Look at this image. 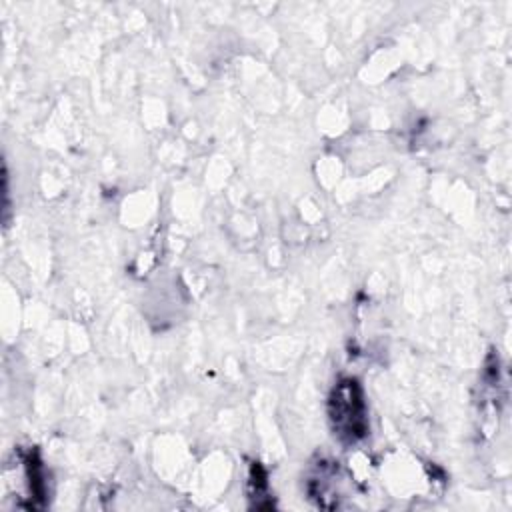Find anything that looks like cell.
<instances>
[{
	"label": "cell",
	"instance_id": "6da1fadb",
	"mask_svg": "<svg viewBox=\"0 0 512 512\" xmlns=\"http://www.w3.org/2000/svg\"><path fill=\"white\" fill-rule=\"evenodd\" d=\"M328 418L334 434L346 444H354L366 436V402L362 388L354 378H342L332 388L328 398Z\"/></svg>",
	"mask_w": 512,
	"mask_h": 512
}]
</instances>
